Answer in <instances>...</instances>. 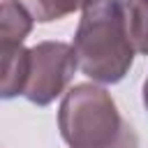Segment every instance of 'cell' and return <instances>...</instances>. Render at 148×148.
<instances>
[{
  "instance_id": "obj_8",
  "label": "cell",
  "mask_w": 148,
  "mask_h": 148,
  "mask_svg": "<svg viewBox=\"0 0 148 148\" xmlns=\"http://www.w3.org/2000/svg\"><path fill=\"white\" fill-rule=\"evenodd\" d=\"M143 106H146V111H148V76H146V81H143Z\"/></svg>"
},
{
  "instance_id": "obj_6",
  "label": "cell",
  "mask_w": 148,
  "mask_h": 148,
  "mask_svg": "<svg viewBox=\"0 0 148 148\" xmlns=\"http://www.w3.org/2000/svg\"><path fill=\"white\" fill-rule=\"evenodd\" d=\"M118 7L132 49L148 56V0H118Z\"/></svg>"
},
{
  "instance_id": "obj_4",
  "label": "cell",
  "mask_w": 148,
  "mask_h": 148,
  "mask_svg": "<svg viewBox=\"0 0 148 148\" xmlns=\"http://www.w3.org/2000/svg\"><path fill=\"white\" fill-rule=\"evenodd\" d=\"M2 49V99H12L23 95L28 81V65H30V49L23 44L16 46H0Z\"/></svg>"
},
{
  "instance_id": "obj_5",
  "label": "cell",
  "mask_w": 148,
  "mask_h": 148,
  "mask_svg": "<svg viewBox=\"0 0 148 148\" xmlns=\"http://www.w3.org/2000/svg\"><path fill=\"white\" fill-rule=\"evenodd\" d=\"M32 14L18 0H2L0 5V46H16L32 30Z\"/></svg>"
},
{
  "instance_id": "obj_2",
  "label": "cell",
  "mask_w": 148,
  "mask_h": 148,
  "mask_svg": "<svg viewBox=\"0 0 148 148\" xmlns=\"http://www.w3.org/2000/svg\"><path fill=\"white\" fill-rule=\"evenodd\" d=\"M79 69L97 83H118L134 62L118 0H99L83 9L72 42Z\"/></svg>"
},
{
  "instance_id": "obj_3",
  "label": "cell",
  "mask_w": 148,
  "mask_h": 148,
  "mask_svg": "<svg viewBox=\"0 0 148 148\" xmlns=\"http://www.w3.org/2000/svg\"><path fill=\"white\" fill-rule=\"evenodd\" d=\"M79 67L76 51L65 42H39L30 49L28 81L23 97L37 106H49L65 92Z\"/></svg>"
},
{
  "instance_id": "obj_1",
  "label": "cell",
  "mask_w": 148,
  "mask_h": 148,
  "mask_svg": "<svg viewBox=\"0 0 148 148\" xmlns=\"http://www.w3.org/2000/svg\"><path fill=\"white\" fill-rule=\"evenodd\" d=\"M58 130L69 148H139V136L120 116L111 92L95 83H76L65 92Z\"/></svg>"
},
{
  "instance_id": "obj_7",
  "label": "cell",
  "mask_w": 148,
  "mask_h": 148,
  "mask_svg": "<svg viewBox=\"0 0 148 148\" xmlns=\"http://www.w3.org/2000/svg\"><path fill=\"white\" fill-rule=\"evenodd\" d=\"M95 2L99 0H25L23 5L37 23H51L74 14L76 9H88Z\"/></svg>"
}]
</instances>
